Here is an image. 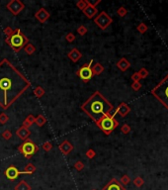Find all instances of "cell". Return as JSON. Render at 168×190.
<instances>
[{"label":"cell","mask_w":168,"mask_h":190,"mask_svg":"<svg viewBox=\"0 0 168 190\" xmlns=\"http://www.w3.org/2000/svg\"><path fill=\"white\" fill-rule=\"evenodd\" d=\"M129 66H131V62H129L126 57H122V59L117 62V67L121 71H126L127 69L129 68Z\"/></svg>","instance_id":"obj_18"},{"label":"cell","mask_w":168,"mask_h":190,"mask_svg":"<svg viewBox=\"0 0 168 190\" xmlns=\"http://www.w3.org/2000/svg\"><path fill=\"white\" fill-rule=\"evenodd\" d=\"M151 94L168 110V74L151 90Z\"/></svg>","instance_id":"obj_3"},{"label":"cell","mask_w":168,"mask_h":190,"mask_svg":"<svg viewBox=\"0 0 168 190\" xmlns=\"http://www.w3.org/2000/svg\"><path fill=\"white\" fill-rule=\"evenodd\" d=\"M88 2L89 1H87V0H79V1L76 2V6H77V8H79L80 10H83V9L87 6Z\"/></svg>","instance_id":"obj_28"},{"label":"cell","mask_w":168,"mask_h":190,"mask_svg":"<svg viewBox=\"0 0 168 190\" xmlns=\"http://www.w3.org/2000/svg\"><path fill=\"white\" fill-rule=\"evenodd\" d=\"M136 30H138V32H140V34H145L147 32V30H148V27H147V25L145 23H140V24H138V27H136Z\"/></svg>","instance_id":"obj_26"},{"label":"cell","mask_w":168,"mask_h":190,"mask_svg":"<svg viewBox=\"0 0 168 190\" xmlns=\"http://www.w3.org/2000/svg\"><path fill=\"white\" fill-rule=\"evenodd\" d=\"M15 190H31V186L25 180H21L15 186Z\"/></svg>","instance_id":"obj_22"},{"label":"cell","mask_w":168,"mask_h":190,"mask_svg":"<svg viewBox=\"0 0 168 190\" xmlns=\"http://www.w3.org/2000/svg\"><path fill=\"white\" fill-rule=\"evenodd\" d=\"M45 89L42 87V86H37V87L34 89V94L36 95V97L38 98H42L43 96L45 95Z\"/></svg>","instance_id":"obj_24"},{"label":"cell","mask_w":168,"mask_h":190,"mask_svg":"<svg viewBox=\"0 0 168 190\" xmlns=\"http://www.w3.org/2000/svg\"><path fill=\"white\" fill-rule=\"evenodd\" d=\"M42 148L45 151H52V143H50V142H45V143L43 144Z\"/></svg>","instance_id":"obj_32"},{"label":"cell","mask_w":168,"mask_h":190,"mask_svg":"<svg viewBox=\"0 0 168 190\" xmlns=\"http://www.w3.org/2000/svg\"><path fill=\"white\" fill-rule=\"evenodd\" d=\"M104 71V66L100 64V62H96L92 66V73L93 75H100L101 73Z\"/></svg>","instance_id":"obj_19"},{"label":"cell","mask_w":168,"mask_h":190,"mask_svg":"<svg viewBox=\"0 0 168 190\" xmlns=\"http://www.w3.org/2000/svg\"><path fill=\"white\" fill-rule=\"evenodd\" d=\"M102 190H126V188L119 180L113 178L112 180H110V182H108V184Z\"/></svg>","instance_id":"obj_11"},{"label":"cell","mask_w":168,"mask_h":190,"mask_svg":"<svg viewBox=\"0 0 168 190\" xmlns=\"http://www.w3.org/2000/svg\"><path fill=\"white\" fill-rule=\"evenodd\" d=\"M6 8L11 12L13 15L17 16L19 13L23 11V9L25 8V4L23 3L20 0H11L8 3L6 4Z\"/></svg>","instance_id":"obj_9"},{"label":"cell","mask_w":168,"mask_h":190,"mask_svg":"<svg viewBox=\"0 0 168 190\" xmlns=\"http://www.w3.org/2000/svg\"><path fill=\"white\" fill-rule=\"evenodd\" d=\"M94 22L102 30H106L110 25L113 23V19L110 17L105 11H102L99 13V15L96 16L94 19Z\"/></svg>","instance_id":"obj_8"},{"label":"cell","mask_w":168,"mask_h":190,"mask_svg":"<svg viewBox=\"0 0 168 190\" xmlns=\"http://www.w3.org/2000/svg\"><path fill=\"white\" fill-rule=\"evenodd\" d=\"M85 155H86V157H87L88 158H94L95 155H96V153H95L94 150L90 149V150H88L87 151H86Z\"/></svg>","instance_id":"obj_40"},{"label":"cell","mask_w":168,"mask_h":190,"mask_svg":"<svg viewBox=\"0 0 168 190\" xmlns=\"http://www.w3.org/2000/svg\"><path fill=\"white\" fill-rule=\"evenodd\" d=\"M77 33L80 36H84L86 33H87V28L85 26H80V27L77 28Z\"/></svg>","instance_id":"obj_39"},{"label":"cell","mask_w":168,"mask_h":190,"mask_svg":"<svg viewBox=\"0 0 168 190\" xmlns=\"http://www.w3.org/2000/svg\"><path fill=\"white\" fill-rule=\"evenodd\" d=\"M45 122H47V119H45V117L43 116V115H39V116H37L35 118V123L39 127H43L45 124Z\"/></svg>","instance_id":"obj_23"},{"label":"cell","mask_w":168,"mask_h":190,"mask_svg":"<svg viewBox=\"0 0 168 190\" xmlns=\"http://www.w3.org/2000/svg\"><path fill=\"white\" fill-rule=\"evenodd\" d=\"M24 50H25L26 54L30 56V55H33L36 52V47L33 44H27L24 47Z\"/></svg>","instance_id":"obj_25"},{"label":"cell","mask_w":168,"mask_h":190,"mask_svg":"<svg viewBox=\"0 0 168 190\" xmlns=\"http://www.w3.org/2000/svg\"><path fill=\"white\" fill-rule=\"evenodd\" d=\"M3 32H4V34H5L6 38H10L12 36V34H13V32H14V30L11 27H6L3 30Z\"/></svg>","instance_id":"obj_37"},{"label":"cell","mask_w":168,"mask_h":190,"mask_svg":"<svg viewBox=\"0 0 168 190\" xmlns=\"http://www.w3.org/2000/svg\"><path fill=\"white\" fill-rule=\"evenodd\" d=\"M129 182H131V179L127 174H124L123 176L121 177V183L122 185H128Z\"/></svg>","instance_id":"obj_34"},{"label":"cell","mask_w":168,"mask_h":190,"mask_svg":"<svg viewBox=\"0 0 168 190\" xmlns=\"http://www.w3.org/2000/svg\"><path fill=\"white\" fill-rule=\"evenodd\" d=\"M31 86V82L9 59L0 61V107L7 109Z\"/></svg>","instance_id":"obj_1"},{"label":"cell","mask_w":168,"mask_h":190,"mask_svg":"<svg viewBox=\"0 0 168 190\" xmlns=\"http://www.w3.org/2000/svg\"><path fill=\"white\" fill-rule=\"evenodd\" d=\"M59 151H61L62 155H69V153H70L71 151H73V146H72V144H71L69 141L65 140V141L62 142L61 145L59 146Z\"/></svg>","instance_id":"obj_13"},{"label":"cell","mask_w":168,"mask_h":190,"mask_svg":"<svg viewBox=\"0 0 168 190\" xmlns=\"http://www.w3.org/2000/svg\"><path fill=\"white\" fill-rule=\"evenodd\" d=\"M143 183H145V181H143V179L140 176L136 177V178L134 179V184L136 185V187H141L143 185Z\"/></svg>","instance_id":"obj_30"},{"label":"cell","mask_w":168,"mask_h":190,"mask_svg":"<svg viewBox=\"0 0 168 190\" xmlns=\"http://www.w3.org/2000/svg\"><path fill=\"white\" fill-rule=\"evenodd\" d=\"M129 111H131V108L129 107V105L127 104V103H125V102H122L121 104L118 106L116 111L113 113V115L115 116V115L118 113V114H120L122 117H125V116H127V115L129 114Z\"/></svg>","instance_id":"obj_15"},{"label":"cell","mask_w":168,"mask_h":190,"mask_svg":"<svg viewBox=\"0 0 168 190\" xmlns=\"http://www.w3.org/2000/svg\"><path fill=\"white\" fill-rule=\"evenodd\" d=\"M16 135L21 139V140L26 141V140H28L29 137H30L31 131L28 128H25V127L22 126V127H20V128H19L16 131Z\"/></svg>","instance_id":"obj_16"},{"label":"cell","mask_w":168,"mask_h":190,"mask_svg":"<svg viewBox=\"0 0 168 190\" xmlns=\"http://www.w3.org/2000/svg\"><path fill=\"white\" fill-rule=\"evenodd\" d=\"M36 170H37V167H36L35 165L33 164V163H28V164L25 167V170L22 171V174L30 175V174H33L34 172L36 171Z\"/></svg>","instance_id":"obj_21"},{"label":"cell","mask_w":168,"mask_h":190,"mask_svg":"<svg viewBox=\"0 0 168 190\" xmlns=\"http://www.w3.org/2000/svg\"><path fill=\"white\" fill-rule=\"evenodd\" d=\"M35 116L34 115H28L27 118H26L25 120H24L23 122V127H25V128H30L32 125L35 123Z\"/></svg>","instance_id":"obj_20"},{"label":"cell","mask_w":168,"mask_h":190,"mask_svg":"<svg viewBox=\"0 0 168 190\" xmlns=\"http://www.w3.org/2000/svg\"><path fill=\"white\" fill-rule=\"evenodd\" d=\"M50 13L45 10V8H41L35 13L36 19H37V20L41 23H45V21L50 18Z\"/></svg>","instance_id":"obj_14"},{"label":"cell","mask_w":168,"mask_h":190,"mask_svg":"<svg viewBox=\"0 0 168 190\" xmlns=\"http://www.w3.org/2000/svg\"><path fill=\"white\" fill-rule=\"evenodd\" d=\"M132 88H133L134 91H138L141 88L140 82H133L132 83Z\"/></svg>","instance_id":"obj_41"},{"label":"cell","mask_w":168,"mask_h":190,"mask_svg":"<svg viewBox=\"0 0 168 190\" xmlns=\"http://www.w3.org/2000/svg\"><path fill=\"white\" fill-rule=\"evenodd\" d=\"M2 138L5 139V140H9V139L12 138V132L9 131V130H5V131L2 133Z\"/></svg>","instance_id":"obj_35"},{"label":"cell","mask_w":168,"mask_h":190,"mask_svg":"<svg viewBox=\"0 0 168 190\" xmlns=\"http://www.w3.org/2000/svg\"><path fill=\"white\" fill-rule=\"evenodd\" d=\"M92 64H93V59H91L88 64H85L82 67H80V68L76 71V74H77L78 77L85 83H87L88 81L93 77Z\"/></svg>","instance_id":"obj_7"},{"label":"cell","mask_w":168,"mask_h":190,"mask_svg":"<svg viewBox=\"0 0 168 190\" xmlns=\"http://www.w3.org/2000/svg\"><path fill=\"white\" fill-rule=\"evenodd\" d=\"M6 43L13 49L14 52L19 53L21 50L24 49L26 45L29 44V40L21 32L20 29H16V30H14L10 38H6Z\"/></svg>","instance_id":"obj_4"},{"label":"cell","mask_w":168,"mask_h":190,"mask_svg":"<svg viewBox=\"0 0 168 190\" xmlns=\"http://www.w3.org/2000/svg\"><path fill=\"white\" fill-rule=\"evenodd\" d=\"M18 151H19V153H22L24 157H25V158H28L29 160L32 155L38 153L39 146L36 145L33 141L28 139V140L24 141V143L22 145H20L18 146Z\"/></svg>","instance_id":"obj_6"},{"label":"cell","mask_w":168,"mask_h":190,"mask_svg":"<svg viewBox=\"0 0 168 190\" xmlns=\"http://www.w3.org/2000/svg\"><path fill=\"white\" fill-rule=\"evenodd\" d=\"M82 11H83L84 15L87 17V18H89V19L94 18V17L96 16V14L98 13L97 7H95L94 5H92V4H91V2H88L87 6H86Z\"/></svg>","instance_id":"obj_12"},{"label":"cell","mask_w":168,"mask_h":190,"mask_svg":"<svg viewBox=\"0 0 168 190\" xmlns=\"http://www.w3.org/2000/svg\"><path fill=\"white\" fill-rule=\"evenodd\" d=\"M73 167L76 170H77V171H80V170H82L84 168V163L79 160V162H76L75 163H74Z\"/></svg>","instance_id":"obj_36"},{"label":"cell","mask_w":168,"mask_h":190,"mask_svg":"<svg viewBox=\"0 0 168 190\" xmlns=\"http://www.w3.org/2000/svg\"><path fill=\"white\" fill-rule=\"evenodd\" d=\"M138 75H140V79L146 78V77H147V76H148V74H149V73H148V70L145 68V67H141L140 70L138 71Z\"/></svg>","instance_id":"obj_27"},{"label":"cell","mask_w":168,"mask_h":190,"mask_svg":"<svg viewBox=\"0 0 168 190\" xmlns=\"http://www.w3.org/2000/svg\"><path fill=\"white\" fill-rule=\"evenodd\" d=\"M96 124L101 131H103L106 135H110L119 126V122L115 119V116L113 114H107L103 116L99 121L96 122Z\"/></svg>","instance_id":"obj_5"},{"label":"cell","mask_w":168,"mask_h":190,"mask_svg":"<svg viewBox=\"0 0 168 190\" xmlns=\"http://www.w3.org/2000/svg\"><path fill=\"white\" fill-rule=\"evenodd\" d=\"M81 110L94 122H97L103 116L111 114L114 107L104 95L99 91H95L85 102L81 105Z\"/></svg>","instance_id":"obj_2"},{"label":"cell","mask_w":168,"mask_h":190,"mask_svg":"<svg viewBox=\"0 0 168 190\" xmlns=\"http://www.w3.org/2000/svg\"><path fill=\"white\" fill-rule=\"evenodd\" d=\"M65 40L68 43H72L74 42V40H75V36H74L73 33H67L65 36Z\"/></svg>","instance_id":"obj_38"},{"label":"cell","mask_w":168,"mask_h":190,"mask_svg":"<svg viewBox=\"0 0 168 190\" xmlns=\"http://www.w3.org/2000/svg\"><path fill=\"white\" fill-rule=\"evenodd\" d=\"M93 190H95V189H93Z\"/></svg>","instance_id":"obj_43"},{"label":"cell","mask_w":168,"mask_h":190,"mask_svg":"<svg viewBox=\"0 0 168 190\" xmlns=\"http://www.w3.org/2000/svg\"><path fill=\"white\" fill-rule=\"evenodd\" d=\"M4 174H5V176L9 180H15L19 175L22 174V171H20V170H19L16 167H14V165H10V167L5 170V173Z\"/></svg>","instance_id":"obj_10"},{"label":"cell","mask_w":168,"mask_h":190,"mask_svg":"<svg viewBox=\"0 0 168 190\" xmlns=\"http://www.w3.org/2000/svg\"><path fill=\"white\" fill-rule=\"evenodd\" d=\"M121 132L125 135L129 134V132H131V127H129V125L128 124H124L123 126L121 127Z\"/></svg>","instance_id":"obj_31"},{"label":"cell","mask_w":168,"mask_h":190,"mask_svg":"<svg viewBox=\"0 0 168 190\" xmlns=\"http://www.w3.org/2000/svg\"><path fill=\"white\" fill-rule=\"evenodd\" d=\"M9 120V117L8 115L5 114V113H1L0 114V123L1 124H6Z\"/></svg>","instance_id":"obj_33"},{"label":"cell","mask_w":168,"mask_h":190,"mask_svg":"<svg viewBox=\"0 0 168 190\" xmlns=\"http://www.w3.org/2000/svg\"><path fill=\"white\" fill-rule=\"evenodd\" d=\"M117 14L119 15L120 17H125L128 14V10H127L126 8H125L124 6H121L120 8H118L117 10Z\"/></svg>","instance_id":"obj_29"},{"label":"cell","mask_w":168,"mask_h":190,"mask_svg":"<svg viewBox=\"0 0 168 190\" xmlns=\"http://www.w3.org/2000/svg\"><path fill=\"white\" fill-rule=\"evenodd\" d=\"M131 78L133 79L134 82H140V75H138V73H133V75H132Z\"/></svg>","instance_id":"obj_42"},{"label":"cell","mask_w":168,"mask_h":190,"mask_svg":"<svg viewBox=\"0 0 168 190\" xmlns=\"http://www.w3.org/2000/svg\"><path fill=\"white\" fill-rule=\"evenodd\" d=\"M67 57H68V59H70V61H72L73 62H76L81 59L82 54H81L76 48H74V49H72L68 54H67Z\"/></svg>","instance_id":"obj_17"}]
</instances>
